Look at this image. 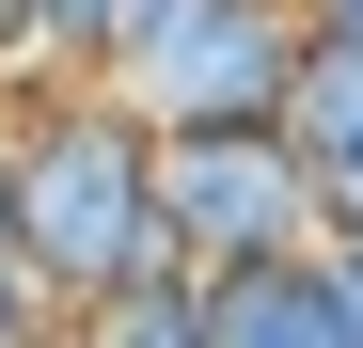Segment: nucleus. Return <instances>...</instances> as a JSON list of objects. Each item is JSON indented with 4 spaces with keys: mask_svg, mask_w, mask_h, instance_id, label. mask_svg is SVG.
Returning <instances> with one entry per match:
<instances>
[{
    "mask_svg": "<svg viewBox=\"0 0 363 348\" xmlns=\"http://www.w3.org/2000/svg\"><path fill=\"white\" fill-rule=\"evenodd\" d=\"M0 222H16V269L48 285V317L111 301V285H158L174 269V222H158V127L127 95H32L0 127Z\"/></svg>",
    "mask_w": 363,
    "mask_h": 348,
    "instance_id": "nucleus-1",
    "label": "nucleus"
},
{
    "mask_svg": "<svg viewBox=\"0 0 363 348\" xmlns=\"http://www.w3.org/2000/svg\"><path fill=\"white\" fill-rule=\"evenodd\" d=\"M300 32H316L300 0H143V32L111 48V95H127L158 143H237V127H284Z\"/></svg>",
    "mask_w": 363,
    "mask_h": 348,
    "instance_id": "nucleus-2",
    "label": "nucleus"
},
{
    "mask_svg": "<svg viewBox=\"0 0 363 348\" xmlns=\"http://www.w3.org/2000/svg\"><path fill=\"white\" fill-rule=\"evenodd\" d=\"M158 222H174V269H269V254H316V158L284 127H237V143H158Z\"/></svg>",
    "mask_w": 363,
    "mask_h": 348,
    "instance_id": "nucleus-3",
    "label": "nucleus"
},
{
    "mask_svg": "<svg viewBox=\"0 0 363 348\" xmlns=\"http://www.w3.org/2000/svg\"><path fill=\"white\" fill-rule=\"evenodd\" d=\"M206 348H347L332 254H269V269H206Z\"/></svg>",
    "mask_w": 363,
    "mask_h": 348,
    "instance_id": "nucleus-4",
    "label": "nucleus"
},
{
    "mask_svg": "<svg viewBox=\"0 0 363 348\" xmlns=\"http://www.w3.org/2000/svg\"><path fill=\"white\" fill-rule=\"evenodd\" d=\"M284 143L300 158H363V32H300V80H284Z\"/></svg>",
    "mask_w": 363,
    "mask_h": 348,
    "instance_id": "nucleus-5",
    "label": "nucleus"
},
{
    "mask_svg": "<svg viewBox=\"0 0 363 348\" xmlns=\"http://www.w3.org/2000/svg\"><path fill=\"white\" fill-rule=\"evenodd\" d=\"M64 348H206V285L158 269V285H111V301L64 317Z\"/></svg>",
    "mask_w": 363,
    "mask_h": 348,
    "instance_id": "nucleus-6",
    "label": "nucleus"
},
{
    "mask_svg": "<svg viewBox=\"0 0 363 348\" xmlns=\"http://www.w3.org/2000/svg\"><path fill=\"white\" fill-rule=\"evenodd\" d=\"M16 32H32V64H95L111 80V48L143 32V0H16Z\"/></svg>",
    "mask_w": 363,
    "mask_h": 348,
    "instance_id": "nucleus-7",
    "label": "nucleus"
},
{
    "mask_svg": "<svg viewBox=\"0 0 363 348\" xmlns=\"http://www.w3.org/2000/svg\"><path fill=\"white\" fill-rule=\"evenodd\" d=\"M316 238H363V158H332V174H316Z\"/></svg>",
    "mask_w": 363,
    "mask_h": 348,
    "instance_id": "nucleus-8",
    "label": "nucleus"
},
{
    "mask_svg": "<svg viewBox=\"0 0 363 348\" xmlns=\"http://www.w3.org/2000/svg\"><path fill=\"white\" fill-rule=\"evenodd\" d=\"M332 254V301H347V348H363V238H316Z\"/></svg>",
    "mask_w": 363,
    "mask_h": 348,
    "instance_id": "nucleus-9",
    "label": "nucleus"
},
{
    "mask_svg": "<svg viewBox=\"0 0 363 348\" xmlns=\"http://www.w3.org/2000/svg\"><path fill=\"white\" fill-rule=\"evenodd\" d=\"M316 32H363V0H316Z\"/></svg>",
    "mask_w": 363,
    "mask_h": 348,
    "instance_id": "nucleus-10",
    "label": "nucleus"
},
{
    "mask_svg": "<svg viewBox=\"0 0 363 348\" xmlns=\"http://www.w3.org/2000/svg\"><path fill=\"white\" fill-rule=\"evenodd\" d=\"M0 254H16V222H0Z\"/></svg>",
    "mask_w": 363,
    "mask_h": 348,
    "instance_id": "nucleus-11",
    "label": "nucleus"
},
{
    "mask_svg": "<svg viewBox=\"0 0 363 348\" xmlns=\"http://www.w3.org/2000/svg\"><path fill=\"white\" fill-rule=\"evenodd\" d=\"M300 16H316V0H300Z\"/></svg>",
    "mask_w": 363,
    "mask_h": 348,
    "instance_id": "nucleus-12",
    "label": "nucleus"
}]
</instances>
